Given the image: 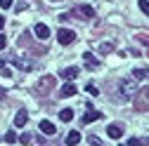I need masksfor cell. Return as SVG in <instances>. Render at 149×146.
Returning a JSON list of instances; mask_svg holds the SVG:
<instances>
[{
    "label": "cell",
    "mask_w": 149,
    "mask_h": 146,
    "mask_svg": "<svg viewBox=\"0 0 149 146\" xmlns=\"http://www.w3.org/2000/svg\"><path fill=\"white\" fill-rule=\"evenodd\" d=\"M78 73H81V71H78V66H69V68H62V73H59V76H62L64 80H69V83H71V80H76V76H78Z\"/></svg>",
    "instance_id": "3"
},
{
    "label": "cell",
    "mask_w": 149,
    "mask_h": 146,
    "mask_svg": "<svg viewBox=\"0 0 149 146\" xmlns=\"http://www.w3.org/2000/svg\"><path fill=\"white\" fill-rule=\"evenodd\" d=\"M33 31H36V38H38V40L50 38V28H47L45 24H36V26H33Z\"/></svg>",
    "instance_id": "4"
},
{
    "label": "cell",
    "mask_w": 149,
    "mask_h": 146,
    "mask_svg": "<svg viewBox=\"0 0 149 146\" xmlns=\"http://www.w3.org/2000/svg\"><path fill=\"white\" fill-rule=\"evenodd\" d=\"M81 14H85L88 19H92V17H95V10H92L90 5H83V7H81Z\"/></svg>",
    "instance_id": "15"
},
{
    "label": "cell",
    "mask_w": 149,
    "mask_h": 146,
    "mask_svg": "<svg viewBox=\"0 0 149 146\" xmlns=\"http://www.w3.org/2000/svg\"><path fill=\"white\" fill-rule=\"evenodd\" d=\"M81 141V132H69L66 134V146H76Z\"/></svg>",
    "instance_id": "10"
},
{
    "label": "cell",
    "mask_w": 149,
    "mask_h": 146,
    "mask_svg": "<svg viewBox=\"0 0 149 146\" xmlns=\"http://www.w3.org/2000/svg\"><path fill=\"white\" fill-rule=\"evenodd\" d=\"M17 139H19V137H17L14 132H7V134H5V141H7V144H14Z\"/></svg>",
    "instance_id": "18"
},
{
    "label": "cell",
    "mask_w": 149,
    "mask_h": 146,
    "mask_svg": "<svg viewBox=\"0 0 149 146\" xmlns=\"http://www.w3.org/2000/svg\"><path fill=\"white\" fill-rule=\"evenodd\" d=\"M88 92H90L92 97H97V94H100V92H97V87H95V85H88Z\"/></svg>",
    "instance_id": "20"
},
{
    "label": "cell",
    "mask_w": 149,
    "mask_h": 146,
    "mask_svg": "<svg viewBox=\"0 0 149 146\" xmlns=\"http://www.w3.org/2000/svg\"><path fill=\"white\" fill-rule=\"evenodd\" d=\"M137 5H140V10H142V14L149 17V0H137Z\"/></svg>",
    "instance_id": "17"
},
{
    "label": "cell",
    "mask_w": 149,
    "mask_h": 146,
    "mask_svg": "<svg viewBox=\"0 0 149 146\" xmlns=\"http://www.w3.org/2000/svg\"><path fill=\"white\" fill-rule=\"evenodd\" d=\"M118 146H123V144H118Z\"/></svg>",
    "instance_id": "26"
},
{
    "label": "cell",
    "mask_w": 149,
    "mask_h": 146,
    "mask_svg": "<svg viewBox=\"0 0 149 146\" xmlns=\"http://www.w3.org/2000/svg\"><path fill=\"white\" fill-rule=\"evenodd\" d=\"M83 59H85V64H88L90 68H97V59H95V54H90V52H85V54H83Z\"/></svg>",
    "instance_id": "12"
},
{
    "label": "cell",
    "mask_w": 149,
    "mask_h": 146,
    "mask_svg": "<svg viewBox=\"0 0 149 146\" xmlns=\"http://www.w3.org/2000/svg\"><path fill=\"white\" fill-rule=\"evenodd\" d=\"M107 134H109L111 139H118V137L123 134V127H121V125H109V127H107Z\"/></svg>",
    "instance_id": "5"
},
{
    "label": "cell",
    "mask_w": 149,
    "mask_h": 146,
    "mask_svg": "<svg viewBox=\"0 0 149 146\" xmlns=\"http://www.w3.org/2000/svg\"><path fill=\"white\" fill-rule=\"evenodd\" d=\"M14 5V0H0V7H3V10H10Z\"/></svg>",
    "instance_id": "19"
},
{
    "label": "cell",
    "mask_w": 149,
    "mask_h": 146,
    "mask_svg": "<svg viewBox=\"0 0 149 146\" xmlns=\"http://www.w3.org/2000/svg\"><path fill=\"white\" fill-rule=\"evenodd\" d=\"M133 78H135V80L149 78V68H147V66H140V68H135V71H133Z\"/></svg>",
    "instance_id": "8"
},
{
    "label": "cell",
    "mask_w": 149,
    "mask_h": 146,
    "mask_svg": "<svg viewBox=\"0 0 149 146\" xmlns=\"http://www.w3.org/2000/svg\"><path fill=\"white\" fill-rule=\"evenodd\" d=\"M0 68H5V61H3V59H0Z\"/></svg>",
    "instance_id": "24"
},
{
    "label": "cell",
    "mask_w": 149,
    "mask_h": 146,
    "mask_svg": "<svg viewBox=\"0 0 149 146\" xmlns=\"http://www.w3.org/2000/svg\"><path fill=\"white\" fill-rule=\"evenodd\" d=\"M7 47V38H5V35H0V50H5Z\"/></svg>",
    "instance_id": "21"
},
{
    "label": "cell",
    "mask_w": 149,
    "mask_h": 146,
    "mask_svg": "<svg viewBox=\"0 0 149 146\" xmlns=\"http://www.w3.org/2000/svg\"><path fill=\"white\" fill-rule=\"evenodd\" d=\"M26 123H29V113H26V111H19V113L14 116V125H17V127H24Z\"/></svg>",
    "instance_id": "7"
},
{
    "label": "cell",
    "mask_w": 149,
    "mask_h": 146,
    "mask_svg": "<svg viewBox=\"0 0 149 146\" xmlns=\"http://www.w3.org/2000/svg\"><path fill=\"white\" fill-rule=\"evenodd\" d=\"M40 132H43V134H50V137H52V134L57 132V130H54V125H52L50 120H40Z\"/></svg>",
    "instance_id": "6"
},
{
    "label": "cell",
    "mask_w": 149,
    "mask_h": 146,
    "mask_svg": "<svg viewBox=\"0 0 149 146\" xmlns=\"http://www.w3.org/2000/svg\"><path fill=\"white\" fill-rule=\"evenodd\" d=\"M100 118H102V113H100V111H90V113H85V116H83V123L88 125V123H95V120H100Z\"/></svg>",
    "instance_id": "11"
},
{
    "label": "cell",
    "mask_w": 149,
    "mask_h": 146,
    "mask_svg": "<svg viewBox=\"0 0 149 146\" xmlns=\"http://www.w3.org/2000/svg\"><path fill=\"white\" fill-rule=\"evenodd\" d=\"M144 94H147V99H149V90H144Z\"/></svg>",
    "instance_id": "25"
},
{
    "label": "cell",
    "mask_w": 149,
    "mask_h": 146,
    "mask_svg": "<svg viewBox=\"0 0 149 146\" xmlns=\"http://www.w3.org/2000/svg\"><path fill=\"white\" fill-rule=\"evenodd\" d=\"M19 141H22V144H29V141H31V134H22Z\"/></svg>",
    "instance_id": "22"
},
{
    "label": "cell",
    "mask_w": 149,
    "mask_h": 146,
    "mask_svg": "<svg viewBox=\"0 0 149 146\" xmlns=\"http://www.w3.org/2000/svg\"><path fill=\"white\" fill-rule=\"evenodd\" d=\"M3 26H5V19H3V17H0V31H3Z\"/></svg>",
    "instance_id": "23"
},
{
    "label": "cell",
    "mask_w": 149,
    "mask_h": 146,
    "mask_svg": "<svg viewBox=\"0 0 149 146\" xmlns=\"http://www.w3.org/2000/svg\"><path fill=\"white\" fill-rule=\"evenodd\" d=\"M109 52H114V45L111 43H102L100 45V54H109Z\"/></svg>",
    "instance_id": "16"
},
{
    "label": "cell",
    "mask_w": 149,
    "mask_h": 146,
    "mask_svg": "<svg viewBox=\"0 0 149 146\" xmlns=\"http://www.w3.org/2000/svg\"><path fill=\"white\" fill-rule=\"evenodd\" d=\"M73 94H76V85H73V83L62 85V97H73Z\"/></svg>",
    "instance_id": "9"
},
{
    "label": "cell",
    "mask_w": 149,
    "mask_h": 146,
    "mask_svg": "<svg viewBox=\"0 0 149 146\" xmlns=\"http://www.w3.org/2000/svg\"><path fill=\"white\" fill-rule=\"evenodd\" d=\"M118 94L123 99H133L137 94V80L130 76V78H121L118 80Z\"/></svg>",
    "instance_id": "1"
},
{
    "label": "cell",
    "mask_w": 149,
    "mask_h": 146,
    "mask_svg": "<svg viewBox=\"0 0 149 146\" xmlns=\"http://www.w3.org/2000/svg\"><path fill=\"white\" fill-rule=\"evenodd\" d=\"M14 64L19 66V68H24V71H31V68H33L31 61H26V59H14Z\"/></svg>",
    "instance_id": "14"
},
{
    "label": "cell",
    "mask_w": 149,
    "mask_h": 146,
    "mask_svg": "<svg viewBox=\"0 0 149 146\" xmlns=\"http://www.w3.org/2000/svg\"><path fill=\"white\" fill-rule=\"evenodd\" d=\"M73 40H76V33H73L71 28H59L57 31V43L59 45H71Z\"/></svg>",
    "instance_id": "2"
},
{
    "label": "cell",
    "mask_w": 149,
    "mask_h": 146,
    "mask_svg": "<svg viewBox=\"0 0 149 146\" xmlns=\"http://www.w3.org/2000/svg\"><path fill=\"white\" fill-rule=\"evenodd\" d=\"M59 118H62L64 123H69V120H73V111H71V108H62V113H59Z\"/></svg>",
    "instance_id": "13"
}]
</instances>
